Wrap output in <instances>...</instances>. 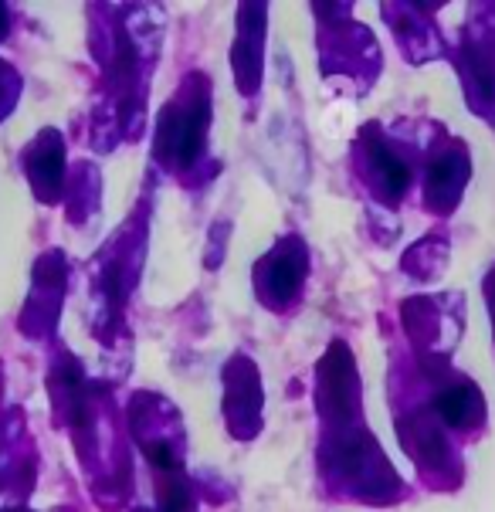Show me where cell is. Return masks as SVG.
Masks as SVG:
<instances>
[{
    "instance_id": "obj_1",
    "label": "cell",
    "mask_w": 495,
    "mask_h": 512,
    "mask_svg": "<svg viewBox=\"0 0 495 512\" xmlns=\"http://www.w3.org/2000/svg\"><path fill=\"white\" fill-rule=\"evenodd\" d=\"M475 411H479V401H475V394L465 387L448 390V394L441 397V414H445V421L451 424H468L475 418Z\"/></svg>"
},
{
    "instance_id": "obj_2",
    "label": "cell",
    "mask_w": 495,
    "mask_h": 512,
    "mask_svg": "<svg viewBox=\"0 0 495 512\" xmlns=\"http://www.w3.org/2000/svg\"><path fill=\"white\" fill-rule=\"evenodd\" d=\"M492 312H495V282H492Z\"/></svg>"
}]
</instances>
